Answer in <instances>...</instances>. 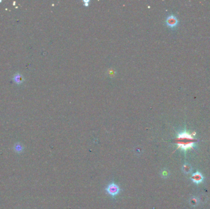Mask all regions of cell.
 Returning a JSON list of instances; mask_svg holds the SVG:
<instances>
[{
  "instance_id": "obj_1",
  "label": "cell",
  "mask_w": 210,
  "mask_h": 209,
  "mask_svg": "<svg viewBox=\"0 0 210 209\" xmlns=\"http://www.w3.org/2000/svg\"><path fill=\"white\" fill-rule=\"evenodd\" d=\"M176 140L178 148L184 151L190 148H193L194 144L196 141L192 134L187 131L179 133Z\"/></svg>"
},
{
  "instance_id": "obj_2",
  "label": "cell",
  "mask_w": 210,
  "mask_h": 209,
  "mask_svg": "<svg viewBox=\"0 0 210 209\" xmlns=\"http://www.w3.org/2000/svg\"><path fill=\"white\" fill-rule=\"evenodd\" d=\"M106 191L109 194H110L112 196H115L118 194V193L120 191V188L119 186L116 185L114 183L109 184L106 188Z\"/></svg>"
},
{
  "instance_id": "obj_3",
  "label": "cell",
  "mask_w": 210,
  "mask_h": 209,
  "mask_svg": "<svg viewBox=\"0 0 210 209\" xmlns=\"http://www.w3.org/2000/svg\"><path fill=\"white\" fill-rule=\"evenodd\" d=\"M191 179L193 182L196 184H200L203 180V176L202 174L198 172H196L194 174H192L191 177Z\"/></svg>"
},
{
  "instance_id": "obj_4",
  "label": "cell",
  "mask_w": 210,
  "mask_h": 209,
  "mask_svg": "<svg viewBox=\"0 0 210 209\" xmlns=\"http://www.w3.org/2000/svg\"><path fill=\"white\" fill-rule=\"evenodd\" d=\"M167 24L169 27L173 28L178 24V20L174 15H170L167 19Z\"/></svg>"
},
{
  "instance_id": "obj_5",
  "label": "cell",
  "mask_w": 210,
  "mask_h": 209,
  "mask_svg": "<svg viewBox=\"0 0 210 209\" xmlns=\"http://www.w3.org/2000/svg\"><path fill=\"white\" fill-rule=\"evenodd\" d=\"M189 203H190V205L192 207L197 206V205L200 204V201H199L198 198H197V197L191 198L189 201Z\"/></svg>"
},
{
  "instance_id": "obj_6",
  "label": "cell",
  "mask_w": 210,
  "mask_h": 209,
  "mask_svg": "<svg viewBox=\"0 0 210 209\" xmlns=\"http://www.w3.org/2000/svg\"><path fill=\"white\" fill-rule=\"evenodd\" d=\"M183 171L185 174H189L192 171V166L189 164L183 165Z\"/></svg>"
},
{
  "instance_id": "obj_7",
  "label": "cell",
  "mask_w": 210,
  "mask_h": 209,
  "mask_svg": "<svg viewBox=\"0 0 210 209\" xmlns=\"http://www.w3.org/2000/svg\"><path fill=\"white\" fill-rule=\"evenodd\" d=\"M198 199H199V201H200V203L202 202L203 204H205V202H206V201H208V197L206 196V195L202 194L198 198Z\"/></svg>"
},
{
  "instance_id": "obj_8",
  "label": "cell",
  "mask_w": 210,
  "mask_h": 209,
  "mask_svg": "<svg viewBox=\"0 0 210 209\" xmlns=\"http://www.w3.org/2000/svg\"><path fill=\"white\" fill-rule=\"evenodd\" d=\"M14 80L17 83H21L23 81V77L20 74H17L15 75Z\"/></svg>"
}]
</instances>
